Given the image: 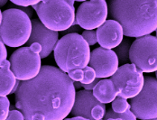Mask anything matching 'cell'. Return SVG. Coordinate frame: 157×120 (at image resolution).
<instances>
[{
	"instance_id": "6da1fadb",
	"label": "cell",
	"mask_w": 157,
	"mask_h": 120,
	"mask_svg": "<svg viewBox=\"0 0 157 120\" xmlns=\"http://www.w3.org/2000/svg\"><path fill=\"white\" fill-rule=\"evenodd\" d=\"M68 74L44 65L39 75L21 81L16 92V107L25 120H63L71 113L76 91Z\"/></svg>"
},
{
	"instance_id": "7a4b0ae2",
	"label": "cell",
	"mask_w": 157,
	"mask_h": 120,
	"mask_svg": "<svg viewBox=\"0 0 157 120\" xmlns=\"http://www.w3.org/2000/svg\"><path fill=\"white\" fill-rule=\"evenodd\" d=\"M109 14L128 37L141 38L157 30V0H113Z\"/></svg>"
},
{
	"instance_id": "3957f363",
	"label": "cell",
	"mask_w": 157,
	"mask_h": 120,
	"mask_svg": "<svg viewBox=\"0 0 157 120\" xmlns=\"http://www.w3.org/2000/svg\"><path fill=\"white\" fill-rule=\"evenodd\" d=\"M54 59L63 72L84 70L90 61V45L82 35L71 33L59 40L54 49Z\"/></svg>"
},
{
	"instance_id": "277c9868",
	"label": "cell",
	"mask_w": 157,
	"mask_h": 120,
	"mask_svg": "<svg viewBox=\"0 0 157 120\" xmlns=\"http://www.w3.org/2000/svg\"><path fill=\"white\" fill-rule=\"evenodd\" d=\"M73 5L74 1L71 0H48L40 1L33 7L48 29L63 32L72 26L76 21Z\"/></svg>"
},
{
	"instance_id": "5b68a950",
	"label": "cell",
	"mask_w": 157,
	"mask_h": 120,
	"mask_svg": "<svg viewBox=\"0 0 157 120\" xmlns=\"http://www.w3.org/2000/svg\"><path fill=\"white\" fill-rule=\"evenodd\" d=\"M0 14L1 41L9 47H20L27 44L33 29L30 17L16 8L7 9Z\"/></svg>"
},
{
	"instance_id": "8992f818",
	"label": "cell",
	"mask_w": 157,
	"mask_h": 120,
	"mask_svg": "<svg viewBox=\"0 0 157 120\" xmlns=\"http://www.w3.org/2000/svg\"><path fill=\"white\" fill-rule=\"evenodd\" d=\"M129 59L145 73L157 72V37L147 35L132 43Z\"/></svg>"
},
{
	"instance_id": "52a82bcc",
	"label": "cell",
	"mask_w": 157,
	"mask_h": 120,
	"mask_svg": "<svg viewBox=\"0 0 157 120\" xmlns=\"http://www.w3.org/2000/svg\"><path fill=\"white\" fill-rule=\"evenodd\" d=\"M42 58L31 47H22L15 51L10 57V68L20 81H27L36 78L42 69Z\"/></svg>"
},
{
	"instance_id": "ba28073f",
	"label": "cell",
	"mask_w": 157,
	"mask_h": 120,
	"mask_svg": "<svg viewBox=\"0 0 157 120\" xmlns=\"http://www.w3.org/2000/svg\"><path fill=\"white\" fill-rule=\"evenodd\" d=\"M117 90V97L123 99H134L143 90L144 77L143 72L134 64L120 66L117 72L110 79Z\"/></svg>"
},
{
	"instance_id": "9c48e42d",
	"label": "cell",
	"mask_w": 157,
	"mask_h": 120,
	"mask_svg": "<svg viewBox=\"0 0 157 120\" xmlns=\"http://www.w3.org/2000/svg\"><path fill=\"white\" fill-rule=\"evenodd\" d=\"M131 111L141 120L157 119V79L144 77L142 91L130 102Z\"/></svg>"
},
{
	"instance_id": "30bf717a",
	"label": "cell",
	"mask_w": 157,
	"mask_h": 120,
	"mask_svg": "<svg viewBox=\"0 0 157 120\" xmlns=\"http://www.w3.org/2000/svg\"><path fill=\"white\" fill-rule=\"evenodd\" d=\"M108 15L109 5L106 1H85L78 7L74 25L78 24L85 31H92L102 26L107 22Z\"/></svg>"
},
{
	"instance_id": "8fae6325",
	"label": "cell",
	"mask_w": 157,
	"mask_h": 120,
	"mask_svg": "<svg viewBox=\"0 0 157 120\" xmlns=\"http://www.w3.org/2000/svg\"><path fill=\"white\" fill-rule=\"evenodd\" d=\"M118 64L117 55L112 50L98 47L91 52L90 65L94 69L98 79L112 77L118 70Z\"/></svg>"
},
{
	"instance_id": "7c38bea8",
	"label": "cell",
	"mask_w": 157,
	"mask_h": 120,
	"mask_svg": "<svg viewBox=\"0 0 157 120\" xmlns=\"http://www.w3.org/2000/svg\"><path fill=\"white\" fill-rule=\"evenodd\" d=\"M33 29L31 37L28 41V45L31 46L33 44H39L43 47V51L40 53L41 58L44 59L48 57L52 51H54L56 45L59 42L58 32L50 30L38 19L32 21Z\"/></svg>"
},
{
	"instance_id": "4fadbf2b",
	"label": "cell",
	"mask_w": 157,
	"mask_h": 120,
	"mask_svg": "<svg viewBox=\"0 0 157 120\" xmlns=\"http://www.w3.org/2000/svg\"><path fill=\"white\" fill-rule=\"evenodd\" d=\"M98 43L104 49L117 48L124 40V31L121 25L109 19L97 30Z\"/></svg>"
},
{
	"instance_id": "5bb4252c",
	"label": "cell",
	"mask_w": 157,
	"mask_h": 120,
	"mask_svg": "<svg viewBox=\"0 0 157 120\" xmlns=\"http://www.w3.org/2000/svg\"><path fill=\"white\" fill-rule=\"evenodd\" d=\"M100 105H102V103L96 99L93 92L90 90H79L76 93L71 115L74 117L94 120L92 118V110L95 106Z\"/></svg>"
},
{
	"instance_id": "9a60e30c",
	"label": "cell",
	"mask_w": 157,
	"mask_h": 120,
	"mask_svg": "<svg viewBox=\"0 0 157 120\" xmlns=\"http://www.w3.org/2000/svg\"><path fill=\"white\" fill-rule=\"evenodd\" d=\"M92 92L96 99L102 104L111 103L117 97V90L111 79H101Z\"/></svg>"
},
{
	"instance_id": "2e32d148",
	"label": "cell",
	"mask_w": 157,
	"mask_h": 120,
	"mask_svg": "<svg viewBox=\"0 0 157 120\" xmlns=\"http://www.w3.org/2000/svg\"><path fill=\"white\" fill-rule=\"evenodd\" d=\"M0 96L6 97L14 90L17 82V79L12 72L10 68V61L5 60L0 63Z\"/></svg>"
},
{
	"instance_id": "e0dca14e",
	"label": "cell",
	"mask_w": 157,
	"mask_h": 120,
	"mask_svg": "<svg viewBox=\"0 0 157 120\" xmlns=\"http://www.w3.org/2000/svg\"><path fill=\"white\" fill-rule=\"evenodd\" d=\"M131 41L130 39L126 38L124 39L121 45H119L117 48H116V53L117 55L118 60L120 64H128V61L130 60L129 59V53H130V49H131Z\"/></svg>"
},
{
	"instance_id": "ac0fdd59",
	"label": "cell",
	"mask_w": 157,
	"mask_h": 120,
	"mask_svg": "<svg viewBox=\"0 0 157 120\" xmlns=\"http://www.w3.org/2000/svg\"><path fill=\"white\" fill-rule=\"evenodd\" d=\"M130 109V104H128L126 99L121 97H117V99L112 102V110L117 114H124Z\"/></svg>"
},
{
	"instance_id": "d6986e66",
	"label": "cell",
	"mask_w": 157,
	"mask_h": 120,
	"mask_svg": "<svg viewBox=\"0 0 157 120\" xmlns=\"http://www.w3.org/2000/svg\"><path fill=\"white\" fill-rule=\"evenodd\" d=\"M119 118L123 120H136V116L133 114V112L131 110L126 111V113H124V114H117L112 109L108 110L106 112V115H105L106 119H108V118Z\"/></svg>"
},
{
	"instance_id": "ffe728a7",
	"label": "cell",
	"mask_w": 157,
	"mask_h": 120,
	"mask_svg": "<svg viewBox=\"0 0 157 120\" xmlns=\"http://www.w3.org/2000/svg\"><path fill=\"white\" fill-rule=\"evenodd\" d=\"M10 101L6 97L0 99V120H6L10 111Z\"/></svg>"
},
{
	"instance_id": "44dd1931",
	"label": "cell",
	"mask_w": 157,
	"mask_h": 120,
	"mask_svg": "<svg viewBox=\"0 0 157 120\" xmlns=\"http://www.w3.org/2000/svg\"><path fill=\"white\" fill-rule=\"evenodd\" d=\"M83 72H84V78H83V80L80 82L81 84L89 85V84H91L93 81L96 80V79H97L96 72L94 71V69L91 68L90 66H87L83 70Z\"/></svg>"
},
{
	"instance_id": "7402d4cb",
	"label": "cell",
	"mask_w": 157,
	"mask_h": 120,
	"mask_svg": "<svg viewBox=\"0 0 157 120\" xmlns=\"http://www.w3.org/2000/svg\"><path fill=\"white\" fill-rule=\"evenodd\" d=\"M81 35L90 46H93L98 43L97 31H84Z\"/></svg>"
},
{
	"instance_id": "603a6c76",
	"label": "cell",
	"mask_w": 157,
	"mask_h": 120,
	"mask_svg": "<svg viewBox=\"0 0 157 120\" xmlns=\"http://www.w3.org/2000/svg\"><path fill=\"white\" fill-rule=\"evenodd\" d=\"M106 115V106L105 104L95 106L92 110V118L94 120H101L105 118Z\"/></svg>"
},
{
	"instance_id": "cb8c5ba5",
	"label": "cell",
	"mask_w": 157,
	"mask_h": 120,
	"mask_svg": "<svg viewBox=\"0 0 157 120\" xmlns=\"http://www.w3.org/2000/svg\"><path fill=\"white\" fill-rule=\"evenodd\" d=\"M68 75L72 81L81 82L84 78V72H83V70H75L68 73Z\"/></svg>"
},
{
	"instance_id": "d4e9b609",
	"label": "cell",
	"mask_w": 157,
	"mask_h": 120,
	"mask_svg": "<svg viewBox=\"0 0 157 120\" xmlns=\"http://www.w3.org/2000/svg\"><path fill=\"white\" fill-rule=\"evenodd\" d=\"M6 120H25V117L19 110H11Z\"/></svg>"
},
{
	"instance_id": "484cf974",
	"label": "cell",
	"mask_w": 157,
	"mask_h": 120,
	"mask_svg": "<svg viewBox=\"0 0 157 120\" xmlns=\"http://www.w3.org/2000/svg\"><path fill=\"white\" fill-rule=\"evenodd\" d=\"M12 3L16 6H22V7H29V6H34L37 4L40 3V1H15L12 0Z\"/></svg>"
},
{
	"instance_id": "4316f807",
	"label": "cell",
	"mask_w": 157,
	"mask_h": 120,
	"mask_svg": "<svg viewBox=\"0 0 157 120\" xmlns=\"http://www.w3.org/2000/svg\"><path fill=\"white\" fill-rule=\"evenodd\" d=\"M0 61L4 62L5 60H6V57H7V51L6 49L5 44L1 41L0 42Z\"/></svg>"
},
{
	"instance_id": "83f0119b",
	"label": "cell",
	"mask_w": 157,
	"mask_h": 120,
	"mask_svg": "<svg viewBox=\"0 0 157 120\" xmlns=\"http://www.w3.org/2000/svg\"><path fill=\"white\" fill-rule=\"evenodd\" d=\"M100 80L97 78L96 79V80L93 81L91 84H89V85H84V84H82V87L84 88V90H90V91H91V90H93L95 89V87H96V85L99 82Z\"/></svg>"
},
{
	"instance_id": "f1b7e54d",
	"label": "cell",
	"mask_w": 157,
	"mask_h": 120,
	"mask_svg": "<svg viewBox=\"0 0 157 120\" xmlns=\"http://www.w3.org/2000/svg\"><path fill=\"white\" fill-rule=\"evenodd\" d=\"M30 47H31L33 51H34V52H37V53H41L42 51H43V47L39 45V44H33V45H32Z\"/></svg>"
},
{
	"instance_id": "f546056e",
	"label": "cell",
	"mask_w": 157,
	"mask_h": 120,
	"mask_svg": "<svg viewBox=\"0 0 157 120\" xmlns=\"http://www.w3.org/2000/svg\"><path fill=\"white\" fill-rule=\"evenodd\" d=\"M23 11L28 15L29 17H32L33 16V12H32V9L30 7H23Z\"/></svg>"
},
{
	"instance_id": "4dcf8cb0",
	"label": "cell",
	"mask_w": 157,
	"mask_h": 120,
	"mask_svg": "<svg viewBox=\"0 0 157 120\" xmlns=\"http://www.w3.org/2000/svg\"><path fill=\"white\" fill-rule=\"evenodd\" d=\"M64 120H90L87 119V118H80V117H74V118H66Z\"/></svg>"
},
{
	"instance_id": "1f68e13d",
	"label": "cell",
	"mask_w": 157,
	"mask_h": 120,
	"mask_svg": "<svg viewBox=\"0 0 157 120\" xmlns=\"http://www.w3.org/2000/svg\"><path fill=\"white\" fill-rule=\"evenodd\" d=\"M74 86H75V89H80L81 87H82V84L80 83V82H76L75 84H74Z\"/></svg>"
},
{
	"instance_id": "d6a6232c",
	"label": "cell",
	"mask_w": 157,
	"mask_h": 120,
	"mask_svg": "<svg viewBox=\"0 0 157 120\" xmlns=\"http://www.w3.org/2000/svg\"><path fill=\"white\" fill-rule=\"evenodd\" d=\"M7 3V0H1L0 1V5H1V6H3L4 5H6Z\"/></svg>"
},
{
	"instance_id": "836d02e7",
	"label": "cell",
	"mask_w": 157,
	"mask_h": 120,
	"mask_svg": "<svg viewBox=\"0 0 157 120\" xmlns=\"http://www.w3.org/2000/svg\"><path fill=\"white\" fill-rule=\"evenodd\" d=\"M105 120H123V119H121V118H108V119H105Z\"/></svg>"
},
{
	"instance_id": "e575fe53",
	"label": "cell",
	"mask_w": 157,
	"mask_h": 120,
	"mask_svg": "<svg viewBox=\"0 0 157 120\" xmlns=\"http://www.w3.org/2000/svg\"><path fill=\"white\" fill-rule=\"evenodd\" d=\"M155 75H156V79H157V72H155Z\"/></svg>"
},
{
	"instance_id": "d590c367",
	"label": "cell",
	"mask_w": 157,
	"mask_h": 120,
	"mask_svg": "<svg viewBox=\"0 0 157 120\" xmlns=\"http://www.w3.org/2000/svg\"><path fill=\"white\" fill-rule=\"evenodd\" d=\"M156 37H157V30H156Z\"/></svg>"
},
{
	"instance_id": "8d00e7d4",
	"label": "cell",
	"mask_w": 157,
	"mask_h": 120,
	"mask_svg": "<svg viewBox=\"0 0 157 120\" xmlns=\"http://www.w3.org/2000/svg\"><path fill=\"white\" fill-rule=\"evenodd\" d=\"M155 120H157V119H155Z\"/></svg>"
},
{
	"instance_id": "74e56055",
	"label": "cell",
	"mask_w": 157,
	"mask_h": 120,
	"mask_svg": "<svg viewBox=\"0 0 157 120\" xmlns=\"http://www.w3.org/2000/svg\"><path fill=\"white\" fill-rule=\"evenodd\" d=\"M101 120H102V119H101Z\"/></svg>"
}]
</instances>
